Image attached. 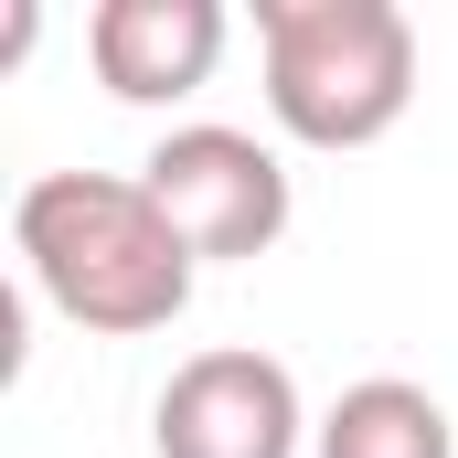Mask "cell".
Here are the masks:
<instances>
[{
	"mask_svg": "<svg viewBox=\"0 0 458 458\" xmlns=\"http://www.w3.org/2000/svg\"><path fill=\"white\" fill-rule=\"evenodd\" d=\"M320 458H458V427H448V405L427 384L373 373V384H352L320 416Z\"/></svg>",
	"mask_w": 458,
	"mask_h": 458,
	"instance_id": "6",
	"label": "cell"
},
{
	"mask_svg": "<svg viewBox=\"0 0 458 458\" xmlns=\"http://www.w3.org/2000/svg\"><path fill=\"white\" fill-rule=\"evenodd\" d=\"M149 203L171 214V234L203 256V267H234V256H267L288 234V160L245 128H171L149 160H139Z\"/></svg>",
	"mask_w": 458,
	"mask_h": 458,
	"instance_id": "3",
	"label": "cell"
},
{
	"mask_svg": "<svg viewBox=\"0 0 458 458\" xmlns=\"http://www.w3.org/2000/svg\"><path fill=\"white\" fill-rule=\"evenodd\" d=\"M225 32H234L225 0H97L86 11V54L117 107H171V97L214 86Z\"/></svg>",
	"mask_w": 458,
	"mask_h": 458,
	"instance_id": "5",
	"label": "cell"
},
{
	"mask_svg": "<svg viewBox=\"0 0 458 458\" xmlns=\"http://www.w3.org/2000/svg\"><path fill=\"white\" fill-rule=\"evenodd\" d=\"M11 245L32 267V288L75 320V331H171L192 310V245L171 234V214L149 203V182H117V171H43L21 182L11 203Z\"/></svg>",
	"mask_w": 458,
	"mask_h": 458,
	"instance_id": "1",
	"label": "cell"
},
{
	"mask_svg": "<svg viewBox=\"0 0 458 458\" xmlns=\"http://www.w3.org/2000/svg\"><path fill=\"white\" fill-rule=\"evenodd\" d=\"M310 416L277 352H192L160 405H149V448L160 458H299Z\"/></svg>",
	"mask_w": 458,
	"mask_h": 458,
	"instance_id": "4",
	"label": "cell"
},
{
	"mask_svg": "<svg viewBox=\"0 0 458 458\" xmlns=\"http://www.w3.org/2000/svg\"><path fill=\"white\" fill-rule=\"evenodd\" d=\"M267 117L299 149H373L416 107V21L394 0H256Z\"/></svg>",
	"mask_w": 458,
	"mask_h": 458,
	"instance_id": "2",
	"label": "cell"
}]
</instances>
